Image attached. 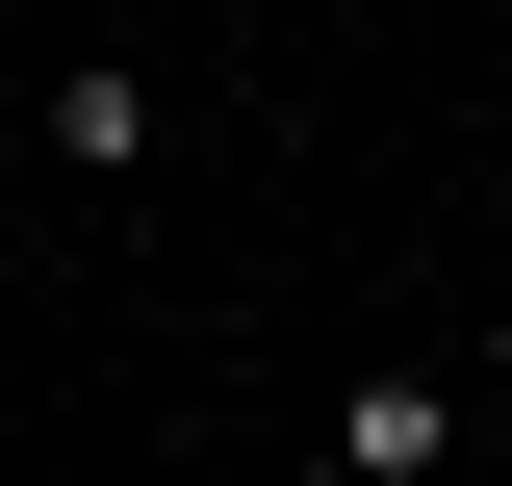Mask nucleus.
I'll return each mask as SVG.
<instances>
[{
  "label": "nucleus",
  "instance_id": "f257e3e1",
  "mask_svg": "<svg viewBox=\"0 0 512 486\" xmlns=\"http://www.w3.org/2000/svg\"><path fill=\"white\" fill-rule=\"evenodd\" d=\"M487 461V384H410V359H359V410H333V486H461Z\"/></svg>",
  "mask_w": 512,
  "mask_h": 486
},
{
  "label": "nucleus",
  "instance_id": "f03ea898",
  "mask_svg": "<svg viewBox=\"0 0 512 486\" xmlns=\"http://www.w3.org/2000/svg\"><path fill=\"white\" fill-rule=\"evenodd\" d=\"M26 128H52L77 180H154V103H128V77H103V52H77V77H52V103H26Z\"/></svg>",
  "mask_w": 512,
  "mask_h": 486
},
{
  "label": "nucleus",
  "instance_id": "7ed1b4c3",
  "mask_svg": "<svg viewBox=\"0 0 512 486\" xmlns=\"http://www.w3.org/2000/svg\"><path fill=\"white\" fill-rule=\"evenodd\" d=\"M26 52H52V26H0V103H26Z\"/></svg>",
  "mask_w": 512,
  "mask_h": 486
},
{
  "label": "nucleus",
  "instance_id": "20e7f679",
  "mask_svg": "<svg viewBox=\"0 0 512 486\" xmlns=\"http://www.w3.org/2000/svg\"><path fill=\"white\" fill-rule=\"evenodd\" d=\"M487 461H512V359H487Z\"/></svg>",
  "mask_w": 512,
  "mask_h": 486
},
{
  "label": "nucleus",
  "instance_id": "39448f33",
  "mask_svg": "<svg viewBox=\"0 0 512 486\" xmlns=\"http://www.w3.org/2000/svg\"><path fill=\"white\" fill-rule=\"evenodd\" d=\"M0 26H77V0H0Z\"/></svg>",
  "mask_w": 512,
  "mask_h": 486
},
{
  "label": "nucleus",
  "instance_id": "423d86ee",
  "mask_svg": "<svg viewBox=\"0 0 512 486\" xmlns=\"http://www.w3.org/2000/svg\"><path fill=\"white\" fill-rule=\"evenodd\" d=\"M461 486H512V461H461Z\"/></svg>",
  "mask_w": 512,
  "mask_h": 486
}]
</instances>
